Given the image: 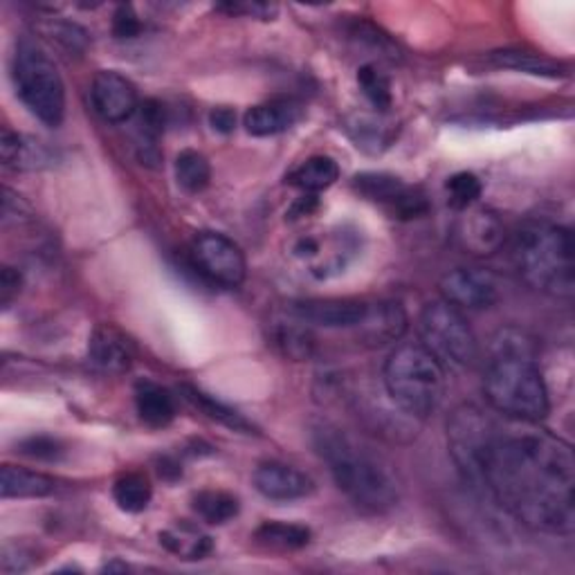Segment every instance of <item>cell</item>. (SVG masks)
Returning <instances> with one entry per match:
<instances>
[{"instance_id": "36", "label": "cell", "mask_w": 575, "mask_h": 575, "mask_svg": "<svg viewBox=\"0 0 575 575\" xmlns=\"http://www.w3.org/2000/svg\"><path fill=\"white\" fill-rule=\"evenodd\" d=\"M353 130H355L353 137L357 142V147H369V144H387L391 139V135L387 133V128L383 124L376 128V122L357 119Z\"/></svg>"}, {"instance_id": "24", "label": "cell", "mask_w": 575, "mask_h": 575, "mask_svg": "<svg viewBox=\"0 0 575 575\" xmlns=\"http://www.w3.org/2000/svg\"><path fill=\"white\" fill-rule=\"evenodd\" d=\"M154 496L151 479L144 472H126L113 483V499L117 509L130 515L144 513L149 509Z\"/></svg>"}, {"instance_id": "15", "label": "cell", "mask_w": 575, "mask_h": 575, "mask_svg": "<svg viewBox=\"0 0 575 575\" xmlns=\"http://www.w3.org/2000/svg\"><path fill=\"white\" fill-rule=\"evenodd\" d=\"M88 359L97 372L122 376L133 367L135 346L117 326L100 324L88 339Z\"/></svg>"}, {"instance_id": "25", "label": "cell", "mask_w": 575, "mask_h": 575, "mask_svg": "<svg viewBox=\"0 0 575 575\" xmlns=\"http://www.w3.org/2000/svg\"><path fill=\"white\" fill-rule=\"evenodd\" d=\"M182 396H185L196 409H200L205 416H209V418L216 420V422H221V425H226V427H230V429H234V431H243V435H252V431H254V425H252L243 414H239V411L232 409L230 405H226V402H221V400H216L213 396H209V394H205V391H200V389H196V387L182 385Z\"/></svg>"}, {"instance_id": "20", "label": "cell", "mask_w": 575, "mask_h": 575, "mask_svg": "<svg viewBox=\"0 0 575 575\" xmlns=\"http://www.w3.org/2000/svg\"><path fill=\"white\" fill-rule=\"evenodd\" d=\"M56 490V481L43 472L3 466L0 470V494L3 499H41Z\"/></svg>"}, {"instance_id": "4", "label": "cell", "mask_w": 575, "mask_h": 575, "mask_svg": "<svg viewBox=\"0 0 575 575\" xmlns=\"http://www.w3.org/2000/svg\"><path fill=\"white\" fill-rule=\"evenodd\" d=\"M513 257L522 279L533 291L562 300L573 297L575 263L568 228L546 221L526 223L515 234Z\"/></svg>"}, {"instance_id": "34", "label": "cell", "mask_w": 575, "mask_h": 575, "mask_svg": "<svg viewBox=\"0 0 575 575\" xmlns=\"http://www.w3.org/2000/svg\"><path fill=\"white\" fill-rule=\"evenodd\" d=\"M142 32V23L130 6H119L113 14V34L117 39H135Z\"/></svg>"}, {"instance_id": "2", "label": "cell", "mask_w": 575, "mask_h": 575, "mask_svg": "<svg viewBox=\"0 0 575 575\" xmlns=\"http://www.w3.org/2000/svg\"><path fill=\"white\" fill-rule=\"evenodd\" d=\"M483 391L490 407L503 418L540 422L551 402L533 339L518 328H501L490 339L483 372Z\"/></svg>"}, {"instance_id": "26", "label": "cell", "mask_w": 575, "mask_h": 575, "mask_svg": "<svg viewBox=\"0 0 575 575\" xmlns=\"http://www.w3.org/2000/svg\"><path fill=\"white\" fill-rule=\"evenodd\" d=\"M160 544L169 553H174V555H178L182 560H202L213 548L211 546V537L202 535L198 529H194L191 524H185V522L163 531L160 533Z\"/></svg>"}, {"instance_id": "22", "label": "cell", "mask_w": 575, "mask_h": 575, "mask_svg": "<svg viewBox=\"0 0 575 575\" xmlns=\"http://www.w3.org/2000/svg\"><path fill=\"white\" fill-rule=\"evenodd\" d=\"M337 178H339V167L331 156H313L288 174L285 180L302 194L317 196L320 191L335 185Z\"/></svg>"}, {"instance_id": "14", "label": "cell", "mask_w": 575, "mask_h": 575, "mask_svg": "<svg viewBox=\"0 0 575 575\" xmlns=\"http://www.w3.org/2000/svg\"><path fill=\"white\" fill-rule=\"evenodd\" d=\"M252 481L257 492L270 501H295L313 494L315 490V483L306 472L281 461L259 463Z\"/></svg>"}, {"instance_id": "29", "label": "cell", "mask_w": 575, "mask_h": 575, "mask_svg": "<svg viewBox=\"0 0 575 575\" xmlns=\"http://www.w3.org/2000/svg\"><path fill=\"white\" fill-rule=\"evenodd\" d=\"M176 180L187 194H200L211 182L209 160L194 149H185L176 158Z\"/></svg>"}, {"instance_id": "31", "label": "cell", "mask_w": 575, "mask_h": 575, "mask_svg": "<svg viewBox=\"0 0 575 575\" xmlns=\"http://www.w3.org/2000/svg\"><path fill=\"white\" fill-rule=\"evenodd\" d=\"M276 344L281 351L293 359H309L315 351V337L309 326L300 324H281L276 328Z\"/></svg>"}, {"instance_id": "35", "label": "cell", "mask_w": 575, "mask_h": 575, "mask_svg": "<svg viewBox=\"0 0 575 575\" xmlns=\"http://www.w3.org/2000/svg\"><path fill=\"white\" fill-rule=\"evenodd\" d=\"M52 39H56L70 52H84L88 45V34L80 25H72V23L56 25Z\"/></svg>"}, {"instance_id": "33", "label": "cell", "mask_w": 575, "mask_h": 575, "mask_svg": "<svg viewBox=\"0 0 575 575\" xmlns=\"http://www.w3.org/2000/svg\"><path fill=\"white\" fill-rule=\"evenodd\" d=\"M19 452L30 457V459H36V461H59L63 457L65 448L59 439L48 437V435H39V437L23 439L19 443Z\"/></svg>"}, {"instance_id": "13", "label": "cell", "mask_w": 575, "mask_h": 575, "mask_svg": "<svg viewBox=\"0 0 575 575\" xmlns=\"http://www.w3.org/2000/svg\"><path fill=\"white\" fill-rule=\"evenodd\" d=\"M369 302L359 300H306L291 306L293 317L306 326L322 328H357L369 313Z\"/></svg>"}, {"instance_id": "38", "label": "cell", "mask_w": 575, "mask_h": 575, "mask_svg": "<svg viewBox=\"0 0 575 575\" xmlns=\"http://www.w3.org/2000/svg\"><path fill=\"white\" fill-rule=\"evenodd\" d=\"M209 126H211L216 133H221V135L234 133V128H237V113H234V108H230V106H216V108H211V113H209Z\"/></svg>"}, {"instance_id": "16", "label": "cell", "mask_w": 575, "mask_h": 575, "mask_svg": "<svg viewBox=\"0 0 575 575\" xmlns=\"http://www.w3.org/2000/svg\"><path fill=\"white\" fill-rule=\"evenodd\" d=\"M454 239L466 252L474 257H490L499 252L503 241H506V228H503L494 211L474 209L457 223Z\"/></svg>"}, {"instance_id": "19", "label": "cell", "mask_w": 575, "mask_h": 575, "mask_svg": "<svg viewBox=\"0 0 575 575\" xmlns=\"http://www.w3.org/2000/svg\"><path fill=\"white\" fill-rule=\"evenodd\" d=\"M133 396H135L137 416L144 425L160 429L174 422L178 414V405H176V396L167 387L151 380H139L135 385Z\"/></svg>"}, {"instance_id": "8", "label": "cell", "mask_w": 575, "mask_h": 575, "mask_svg": "<svg viewBox=\"0 0 575 575\" xmlns=\"http://www.w3.org/2000/svg\"><path fill=\"white\" fill-rule=\"evenodd\" d=\"M359 234L351 228H333L326 232L302 234L293 241L291 254L315 276L331 279L342 274L359 252Z\"/></svg>"}, {"instance_id": "1", "label": "cell", "mask_w": 575, "mask_h": 575, "mask_svg": "<svg viewBox=\"0 0 575 575\" xmlns=\"http://www.w3.org/2000/svg\"><path fill=\"white\" fill-rule=\"evenodd\" d=\"M448 443L466 483L499 509L540 533H573L575 461L568 443L537 422L492 420L472 405L452 411Z\"/></svg>"}, {"instance_id": "28", "label": "cell", "mask_w": 575, "mask_h": 575, "mask_svg": "<svg viewBox=\"0 0 575 575\" xmlns=\"http://www.w3.org/2000/svg\"><path fill=\"white\" fill-rule=\"evenodd\" d=\"M0 151H3V163L10 169H34L39 163L45 160L43 149L39 142H30L19 133H12L10 128L3 130V139H0Z\"/></svg>"}, {"instance_id": "5", "label": "cell", "mask_w": 575, "mask_h": 575, "mask_svg": "<svg viewBox=\"0 0 575 575\" xmlns=\"http://www.w3.org/2000/svg\"><path fill=\"white\" fill-rule=\"evenodd\" d=\"M383 380L396 407L414 418L435 414L446 396V367L422 344L398 346L387 357Z\"/></svg>"}, {"instance_id": "9", "label": "cell", "mask_w": 575, "mask_h": 575, "mask_svg": "<svg viewBox=\"0 0 575 575\" xmlns=\"http://www.w3.org/2000/svg\"><path fill=\"white\" fill-rule=\"evenodd\" d=\"M191 261L196 270L211 283L223 288H239L245 281L243 250L219 232H202L191 245Z\"/></svg>"}, {"instance_id": "10", "label": "cell", "mask_w": 575, "mask_h": 575, "mask_svg": "<svg viewBox=\"0 0 575 575\" xmlns=\"http://www.w3.org/2000/svg\"><path fill=\"white\" fill-rule=\"evenodd\" d=\"M353 189L367 198L369 202L383 205L387 211H391L398 219H418L420 213L427 211V200L420 189L409 187L398 176L383 174V171H367L357 174L353 178Z\"/></svg>"}, {"instance_id": "39", "label": "cell", "mask_w": 575, "mask_h": 575, "mask_svg": "<svg viewBox=\"0 0 575 575\" xmlns=\"http://www.w3.org/2000/svg\"><path fill=\"white\" fill-rule=\"evenodd\" d=\"M219 10L230 12V14L257 17V19H272L276 14L274 6H263V3H228V6H221Z\"/></svg>"}, {"instance_id": "11", "label": "cell", "mask_w": 575, "mask_h": 575, "mask_svg": "<svg viewBox=\"0 0 575 575\" xmlns=\"http://www.w3.org/2000/svg\"><path fill=\"white\" fill-rule=\"evenodd\" d=\"M91 102L95 113L108 124L128 122L139 108V97L133 82L115 70L97 72L91 84Z\"/></svg>"}, {"instance_id": "12", "label": "cell", "mask_w": 575, "mask_h": 575, "mask_svg": "<svg viewBox=\"0 0 575 575\" xmlns=\"http://www.w3.org/2000/svg\"><path fill=\"white\" fill-rule=\"evenodd\" d=\"M441 295L459 311H483L499 300L494 279L483 270L454 268L441 279Z\"/></svg>"}, {"instance_id": "18", "label": "cell", "mask_w": 575, "mask_h": 575, "mask_svg": "<svg viewBox=\"0 0 575 575\" xmlns=\"http://www.w3.org/2000/svg\"><path fill=\"white\" fill-rule=\"evenodd\" d=\"M407 331V313L396 302H378L369 306L365 322L355 328L359 342L369 348H378L398 342Z\"/></svg>"}, {"instance_id": "30", "label": "cell", "mask_w": 575, "mask_h": 575, "mask_svg": "<svg viewBox=\"0 0 575 575\" xmlns=\"http://www.w3.org/2000/svg\"><path fill=\"white\" fill-rule=\"evenodd\" d=\"M357 86L376 111L387 113L391 108V104H394L391 82L378 65L367 63V65L359 67L357 70Z\"/></svg>"}, {"instance_id": "23", "label": "cell", "mask_w": 575, "mask_h": 575, "mask_svg": "<svg viewBox=\"0 0 575 575\" xmlns=\"http://www.w3.org/2000/svg\"><path fill=\"white\" fill-rule=\"evenodd\" d=\"M194 513L211 526H221L234 520L241 511V503L232 492L226 490H200L191 499Z\"/></svg>"}, {"instance_id": "32", "label": "cell", "mask_w": 575, "mask_h": 575, "mask_svg": "<svg viewBox=\"0 0 575 575\" xmlns=\"http://www.w3.org/2000/svg\"><path fill=\"white\" fill-rule=\"evenodd\" d=\"M446 191H448V202L454 209H468L470 205H474L481 198L483 185L474 174L459 171L452 178H448Z\"/></svg>"}, {"instance_id": "21", "label": "cell", "mask_w": 575, "mask_h": 575, "mask_svg": "<svg viewBox=\"0 0 575 575\" xmlns=\"http://www.w3.org/2000/svg\"><path fill=\"white\" fill-rule=\"evenodd\" d=\"M492 63L499 67H509L524 72V75L533 77H548V80H560L566 77L568 70L560 61H553L544 54L526 52V50H496L490 54Z\"/></svg>"}, {"instance_id": "37", "label": "cell", "mask_w": 575, "mask_h": 575, "mask_svg": "<svg viewBox=\"0 0 575 575\" xmlns=\"http://www.w3.org/2000/svg\"><path fill=\"white\" fill-rule=\"evenodd\" d=\"M23 285V276L19 270L6 265L3 274H0V302H3L6 309H10V304L19 297Z\"/></svg>"}, {"instance_id": "7", "label": "cell", "mask_w": 575, "mask_h": 575, "mask_svg": "<svg viewBox=\"0 0 575 575\" xmlns=\"http://www.w3.org/2000/svg\"><path fill=\"white\" fill-rule=\"evenodd\" d=\"M420 344L443 367H468L479 357V344L463 311L437 300L425 304L418 317Z\"/></svg>"}, {"instance_id": "17", "label": "cell", "mask_w": 575, "mask_h": 575, "mask_svg": "<svg viewBox=\"0 0 575 575\" xmlns=\"http://www.w3.org/2000/svg\"><path fill=\"white\" fill-rule=\"evenodd\" d=\"M304 115V108L293 97H274L263 104L252 106L245 117L243 126L254 137H270L279 135L288 128H293Z\"/></svg>"}, {"instance_id": "6", "label": "cell", "mask_w": 575, "mask_h": 575, "mask_svg": "<svg viewBox=\"0 0 575 575\" xmlns=\"http://www.w3.org/2000/svg\"><path fill=\"white\" fill-rule=\"evenodd\" d=\"M12 80L23 106L45 126L56 128L65 117V86L54 61L30 36H21L12 54Z\"/></svg>"}, {"instance_id": "27", "label": "cell", "mask_w": 575, "mask_h": 575, "mask_svg": "<svg viewBox=\"0 0 575 575\" xmlns=\"http://www.w3.org/2000/svg\"><path fill=\"white\" fill-rule=\"evenodd\" d=\"M254 540L261 546L276 551H300L311 544V529L302 524H285V522H263L254 531Z\"/></svg>"}, {"instance_id": "3", "label": "cell", "mask_w": 575, "mask_h": 575, "mask_svg": "<svg viewBox=\"0 0 575 575\" xmlns=\"http://www.w3.org/2000/svg\"><path fill=\"white\" fill-rule=\"evenodd\" d=\"M313 446L337 488L357 506L374 513L396 506L400 499L398 479L374 448L331 422L313 429Z\"/></svg>"}]
</instances>
